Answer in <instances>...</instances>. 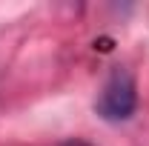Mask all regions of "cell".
Instances as JSON below:
<instances>
[{"label": "cell", "mask_w": 149, "mask_h": 146, "mask_svg": "<svg viewBox=\"0 0 149 146\" xmlns=\"http://www.w3.org/2000/svg\"><path fill=\"white\" fill-rule=\"evenodd\" d=\"M97 115L103 120H129L135 109H138V89H135V80L126 69H112V74L106 77L103 89L97 95V103H95Z\"/></svg>", "instance_id": "cell-1"}, {"label": "cell", "mask_w": 149, "mask_h": 146, "mask_svg": "<svg viewBox=\"0 0 149 146\" xmlns=\"http://www.w3.org/2000/svg\"><path fill=\"white\" fill-rule=\"evenodd\" d=\"M60 146H92V143H86V140H77V138H72V140H63Z\"/></svg>", "instance_id": "cell-2"}]
</instances>
